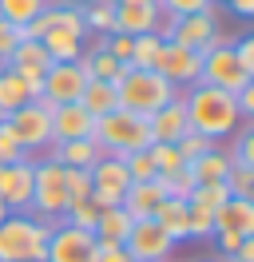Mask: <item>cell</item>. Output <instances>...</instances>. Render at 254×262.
<instances>
[{"label":"cell","instance_id":"6da1fadb","mask_svg":"<svg viewBox=\"0 0 254 262\" xmlns=\"http://www.w3.org/2000/svg\"><path fill=\"white\" fill-rule=\"evenodd\" d=\"M183 103H187L190 131H199V135L215 139V143H219L222 135H230V131L238 127V119H242L238 107H235V96L222 92V88H210V83H195V88H187Z\"/></svg>","mask_w":254,"mask_h":262},{"label":"cell","instance_id":"7a4b0ae2","mask_svg":"<svg viewBox=\"0 0 254 262\" xmlns=\"http://www.w3.org/2000/svg\"><path fill=\"white\" fill-rule=\"evenodd\" d=\"M92 139H95V147L103 151V155H119V159L131 155V151H147L155 143L147 115H135V112H127V107H115V112L99 115Z\"/></svg>","mask_w":254,"mask_h":262},{"label":"cell","instance_id":"3957f363","mask_svg":"<svg viewBox=\"0 0 254 262\" xmlns=\"http://www.w3.org/2000/svg\"><path fill=\"white\" fill-rule=\"evenodd\" d=\"M52 223L32 219L28 211H12L0 223V262H44Z\"/></svg>","mask_w":254,"mask_h":262},{"label":"cell","instance_id":"277c9868","mask_svg":"<svg viewBox=\"0 0 254 262\" xmlns=\"http://www.w3.org/2000/svg\"><path fill=\"white\" fill-rule=\"evenodd\" d=\"M115 92H119V107H127V112H135V115H147V119L163 103H171L179 96V88H171L159 72H139V68H131V64H123L119 80H115Z\"/></svg>","mask_w":254,"mask_h":262},{"label":"cell","instance_id":"5b68a950","mask_svg":"<svg viewBox=\"0 0 254 262\" xmlns=\"http://www.w3.org/2000/svg\"><path fill=\"white\" fill-rule=\"evenodd\" d=\"M68 187H64V167L56 159H40L36 163V179H32V199H28V214L40 223H64L68 211Z\"/></svg>","mask_w":254,"mask_h":262},{"label":"cell","instance_id":"8992f818","mask_svg":"<svg viewBox=\"0 0 254 262\" xmlns=\"http://www.w3.org/2000/svg\"><path fill=\"white\" fill-rule=\"evenodd\" d=\"M159 36L167 44L190 52H206L210 44H219V16L215 12H190V16H167V24H159Z\"/></svg>","mask_w":254,"mask_h":262},{"label":"cell","instance_id":"52a82bcc","mask_svg":"<svg viewBox=\"0 0 254 262\" xmlns=\"http://www.w3.org/2000/svg\"><path fill=\"white\" fill-rule=\"evenodd\" d=\"M8 127H12V135L20 139V147H24L28 159L52 147V112H48L40 99H32V103H24V107H16V112L8 115Z\"/></svg>","mask_w":254,"mask_h":262},{"label":"cell","instance_id":"ba28073f","mask_svg":"<svg viewBox=\"0 0 254 262\" xmlns=\"http://www.w3.org/2000/svg\"><path fill=\"white\" fill-rule=\"evenodd\" d=\"M199 83H210V88H222V92H242L246 83H254L235 60V48H230V40H219V44H210L203 52V72H199Z\"/></svg>","mask_w":254,"mask_h":262},{"label":"cell","instance_id":"9c48e42d","mask_svg":"<svg viewBox=\"0 0 254 262\" xmlns=\"http://www.w3.org/2000/svg\"><path fill=\"white\" fill-rule=\"evenodd\" d=\"M99 254V243H95L92 230L68 227V223H56L52 234H48V254L44 262H95Z\"/></svg>","mask_w":254,"mask_h":262},{"label":"cell","instance_id":"30bf717a","mask_svg":"<svg viewBox=\"0 0 254 262\" xmlns=\"http://www.w3.org/2000/svg\"><path fill=\"white\" fill-rule=\"evenodd\" d=\"M83 83H88V72H83L79 64H52V68L44 72L40 103H44L48 112H56L60 103H79Z\"/></svg>","mask_w":254,"mask_h":262},{"label":"cell","instance_id":"8fae6325","mask_svg":"<svg viewBox=\"0 0 254 262\" xmlns=\"http://www.w3.org/2000/svg\"><path fill=\"white\" fill-rule=\"evenodd\" d=\"M123 250H127L131 262H167L175 243L167 238V230H159L155 219H143V223H131Z\"/></svg>","mask_w":254,"mask_h":262},{"label":"cell","instance_id":"7c38bea8","mask_svg":"<svg viewBox=\"0 0 254 262\" xmlns=\"http://www.w3.org/2000/svg\"><path fill=\"white\" fill-rule=\"evenodd\" d=\"M155 72L171 83V88H195V83H199V72H203V52H190V48H179V44H167V40H163Z\"/></svg>","mask_w":254,"mask_h":262},{"label":"cell","instance_id":"4fadbf2b","mask_svg":"<svg viewBox=\"0 0 254 262\" xmlns=\"http://www.w3.org/2000/svg\"><path fill=\"white\" fill-rule=\"evenodd\" d=\"M159 24H163L159 0H123V4H115V28L111 32L147 36V32H159Z\"/></svg>","mask_w":254,"mask_h":262},{"label":"cell","instance_id":"5bb4252c","mask_svg":"<svg viewBox=\"0 0 254 262\" xmlns=\"http://www.w3.org/2000/svg\"><path fill=\"white\" fill-rule=\"evenodd\" d=\"M32 179H36V163H32V159L0 163V203H4L8 211H28Z\"/></svg>","mask_w":254,"mask_h":262},{"label":"cell","instance_id":"9a60e30c","mask_svg":"<svg viewBox=\"0 0 254 262\" xmlns=\"http://www.w3.org/2000/svg\"><path fill=\"white\" fill-rule=\"evenodd\" d=\"M95 131V115L83 107V103H60L52 112V143H64V139H92Z\"/></svg>","mask_w":254,"mask_h":262},{"label":"cell","instance_id":"2e32d148","mask_svg":"<svg viewBox=\"0 0 254 262\" xmlns=\"http://www.w3.org/2000/svg\"><path fill=\"white\" fill-rule=\"evenodd\" d=\"M151 139L155 143H179L183 135L190 131V123H187V103H183V96H175L171 103H163L151 119Z\"/></svg>","mask_w":254,"mask_h":262},{"label":"cell","instance_id":"e0dca14e","mask_svg":"<svg viewBox=\"0 0 254 262\" xmlns=\"http://www.w3.org/2000/svg\"><path fill=\"white\" fill-rule=\"evenodd\" d=\"M167 199V191H163V183L159 179H147V183H131L123 191V207L135 223H143V219H155V211H159V203Z\"/></svg>","mask_w":254,"mask_h":262},{"label":"cell","instance_id":"ac0fdd59","mask_svg":"<svg viewBox=\"0 0 254 262\" xmlns=\"http://www.w3.org/2000/svg\"><path fill=\"white\" fill-rule=\"evenodd\" d=\"M215 230H230L238 238H254V199H226L215 211Z\"/></svg>","mask_w":254,"mask_h":262},{"label":"cell","instance_id":"d6986e66","mask_svg":"<svg viewBox=\"0 0 254 262\" xmlns=\"http://www.w3.org/2000/svg\"><path fill=\"white\" fill-rule=\"evenodd\" d=\"M92 191H108V195H119L123 199V191L131 187V175H127V167L119 155H99L92 163Z\"/></svg>","mask_w":254,"mask_h":262},{"label":"cell","instance_id":"ffe728a7","mask_svg":"<svg viewBox=\"0 0 254 262\" xmlns=\"http://www.w3.org/2000/svg\"><path fill=\"white\" fill-rule=\"evenodd\" d=\"M131 223H135V219H131L123 207H108V211H99L92 234H95V243H99V246H123Z\"/></svg>","mask_w":254,"mask_h":262},{"label":"cell","instance_id":"44dd1931","mask_svg":"<svg viewBox=\"0 0 254 262\" xmlns=\"http://www.w3.org/2000/svg\"><path fill=\"white\" fill-rule=\"evenodd\" d=\"M48 151L60 167H83V171H92V163L103 155L95 147V139H64V143H52Z\"/></svg>","mask_w":254,"mask_h":262},{"label":"cell","instance_id":"7402d4cb","mask_svg":"<svg viewBox=\"0 0 254 262\" xmlns=\"http://www.w3.org/2000/svg\"><path fill=\"white\" fill-rule=\"evenodd\" d=\"M187 214H190L187 199H163V203H159V211H155V223H159V230H167V238H171V243H187V238H190Z\"/></svg>","mask_w":254,"mask_h":262},{"label":"cell","instance_id":"603a6c76","mask_svg":"<svg viewBox=\"0 0 254 262\" xmlns=\"http://www.w3.org/2000/svg\"><path fill=\"white\" fill-rule=\"evenodd\" d=\"M40 44H44L52 64H76L79 56H83V40L72 36V32H64V28H48V32L40 36Z\"/></svg>","mask_w":254,"mask_h":262},{"label":"cell","instance_id":"cb8c5ba5","mask_svg":"<svg viewBox=\"0 0 254 262\" xmlns=\"http://www.w3.org/2000/svg\"><path fill=\"white\" fill-rule=\"evenodd\" d=\"M79 103L88 107V112L99 119V115H108L119 107V92H115V80H88L83 83V96H79Z\"/></svg>","mask_w":254,"mask_h":262},{"label":"cell","instance_id":"d4e9b609","mask_svg":"<svg viewBox=\"0 0 254 262\" xmlns=\"http://www.w3.org/2000/svg\"><path fill=\"white\" fill-rule=\"evenodd\" d=\"M76 64L88 72V80H119V72H123V64H119V60L103 48V40H99L92 52H83Z\"/></svg>","mask_w":254,"mask_h":262},{"label":"cell","instance_id":"484cf974","mask_svg":"<svg viewBox=\"0 0 254 262\" xmlns=\"http://www.w3.org/2000/svg\"><path fill=\"white\" fill-rule=\"evenodd\" d=\"M187 171H190V179H195V183H222V179H226V171H230V155L219 151V147H210L206 155H199L195 163H187Z\"/></svg>","mask_w":254,"mask_h":262},{"label":"cell","instance_id":"4316f807","mask_svg":"<svg viewBox=\"0 0 254 262\" xmlns=\"http://www.w3.org/2000/svg\"><path fill=\"white\" fill-rule=\"evenodd\" d=\"M24 103H32L28 83L20 80L12 68H0V112H4V115H12L16 107H24Z\"/></svg>","mask_w":254,"mask_h":262},{"label":"cell","instance_id":"83f0119b","mask_svg":"<svg viewBox=\"0 0 254 262\" xmlns=\"http://www.w3.org/2000/svg\"><path fill=\"white\" fill-rule=\"evenodd\" d=\"M44 8H52V0H0V20H8L16 28H28Z\"/></svg>","mask_w":254,"mask_h":262},{"label":"cell","instance_id":"f1b7e54d","mask_svg":"<svg viewBox=\"0 0 254 262\" xmlns=\"http://www.w3.org/2000/svg\"><path fill=\"white\" fill-rule=\"evenodd\" d=\"M159 52H163V36H159V32L131 36V68H139V72H155Z\"/></svg>","mask_w":254,"mask_h":262},{"label":"cell","instance_id":"f546056e","mask_svg":"<svg viewBox=\"0 0 254 262\" xmlns=\"http://www.w3.org/2000/svg\"><path fill=\"white\" fill-rule=\"evenodd\" d=\"M83 12V24H88V32H103L108 36L115 28V4L111 0H92L88 8H79Z\"/></svg>","mask_w":254,"mask_h":262},{"label":"cell","instance_id":"4dcf8cb0","mask_svg":"<svg viewBox=\"0 0 254 262\" xmlns=\"http://www.w3.org/2000/svg\"><path fill=\"white\" fill-rule=\"evenodd\" d=\"M147 155H151V163H155V175H159V179H163V175H175V171H183V167H187L175 143H151Z\"/></svg>","mask_w":254,"mask_h":262},{"label":"cell","instance_id":"1f68e13d","mask_svg":"<svg viewBox=\"0 0 254 262\" xmlns=\"http://www.w3.org/2000/svg\"><path fill=\"white\" fill-rule=\"evenodd\" d=\"M230 199L226 191V183H195V191H190V207H203V211H219L222 203Z\"/></svg>","mask_w":254,"mask_h":262},{"label":"cell","instance_id":"d6a6232c","mask_svg":"<svg viewBox=\"0 0 254 262\" xmlns=\"http://www.w3.org/2000/svg\"><path fill=\"white\" fill-rule=\"evenodd\" d=\"M226 191H230V199H254V167H238L230 163V171H226Z\"/></svg>","mask_w":254,"mask_h":262},{"label":"cell","instance_id":"836d02e7","mask_svg":"<svg viewBox=\"0 0 254 262\" xmlns=\"http://www.w3.org/2000/svg\"><path fill=\"white\" fill-rule=\"evenodd\" d=\"M99 211H95L92 199H76V203H68V211H64V223L68 227H79V230H92Z\"/></svg>","mask_w":254,"mask_h":262},{"label":"cell","instance_id":"e575fe53","mask_svg":"<svg viewBox=\"0 0 254 262\" xmlns=\"http://www.w3.org/2000/svg\"><path fill=\"white\" fill-rule=\"evenodd\" d=\"M52 28H64V32L79 36V40L88 36V24H83V12H79V8H72V4H68V8H56V4H52Z\"/></svg>","mask_w":254,"mask_h":262},{"label":"cell","instance_id":"d590c367","mask_svg":"<svg viewBox=\"0 0 254 262\" xmlns=\"http://www.w3.org/2000/svg\"><path fill=\"white\" fill-rule=\"evenodd\" d=\"M175 147H179V155H183V163H195L199 155H206V151L219 147V143H215V139H206V135H199V131H187Z\"/></svg>","mask_w":254,"mask_h":262},{"label":"cell","instance_id":"8d00e7d4","mask_svg":"<svg viewBox=\"0 0 254 262\" xmlns=\"http://www.w3.org/2000/svg\"><path fill=\"white\" fill-rule=\"evenodd\" d=\"M123 167H127V175H131V183L159 179V175H155V163H151V155H147V151H131V155H123Z\"/></svg>","mask_w":254,"mask_h":262},{"label":"cell","instance_id":"74e56055","mask_svg":"<svg viewBox=\"0 0 254 262\" xmlns=\"http://www.w3.org/2000/svg\"><path fill=\"white\" fill-rule=\"evenodd\" d=\"M64 187H68V199H88L92 195V175L83 167H64Z\"/></svg>","mask_w":254,"mask_h":262},{"label":"cell","instance_id":"f35d334b","mask_svg":"<svg viewBox=\"0 0 254 262\" xmlns=\"http://www.w3.org/2000/svg\"><path fill=\"white\" fill-rule=\"evenodd\" d=\"M187 207H190V203H187ZM187 230H190V238H215V211L190 207V214H187Z\"/></svg>","mask_w":254,"mask_h":262},{"label":"cell","instance_id":"ab89813d","mask_svg":"<svg viewBox=\"0 0 254 262\" xmlns=\"http://www.w3.org/2000/svg\"><path fill=\"white\" fill-rule=\"evenodd\" d=\"M163 16H190V12H215V0H159Z\"/></svg>","mask_w":254,"mask_h":262},{"label":"cell","instance_id":"60d3db41","mask_svg":"<svg viewBox=\"0 0 254 262\" xmlns=\"http://www.w3.org/2000/svg\"><path fill=\"white\" fill-rule=\"evenodd\" d=\"M226 155H230V163H238V167H254V127L238 131V135H235V147L226 151Z\"/></svg>","mask_w":254,"mask_h":262},{"label":"cell","instance_id":"b9f144b4","mask_svg":"<svg viewBox=\"0 0 254 262\" xmlns=\"http://www.w3.org/2000/svg\"><path fill=\"white\" fill-rule=\"evenodd\" d=\"M163 191H167V199H190V191H195V179H190V171L183 167V171H175V175H163Z\"/></svg>","mask_w":254,"mask_h":262},{"label":"cell","instance_id":"7bdbcfd3","mask_svg":"<svg viewBox=\"0 0 254 262\" xmlns=\"http://www.w3.org/2000/svg\"><path fill=\"white\" fill-rule=\"evenodd\" d=\"M20 159H28V155H24L20 139L12 135L8 119H4V123H0V163H20Z\"/></svg>","mask_w":254,"mask_h":262},{"label":"cell","instance_id":"ee69618b","mask_svg":"<svg viewBox=\"0 0 254 262\" xmlns=\"http://www.w3.org/2000/svg\"><path fill=\"white\" fill-rule=\"evenodd\" d=\"M24 36H20V28L16 24H8V20H0V68H8V56L16 52V44H20Z\"/></svg>","mask_w":254,"mask_h":262},{"label":"cell","instance_id":"f6af8a7d","mask_svg":"<svg viewBox=\"0 0 254 262\" xmlns=\"http://www.w3.org/2000/svg\"><path fill=\"white\" fill-rule=\"evenodd\" d=\"M230 48H235V60H238V68H242V72H246V76L254 80V36H238V40L230 44Z\"/></svg>","mask_w":254,"mask_h":262},{"label":"cell","instance_id":"bcb514c9","mask_svg":"<svg viewBox=\"0 0 254 262\" xmlns=\"http://www.w3.org/2000/svg\"><path fill=\"white\" fill-rule=\"evenodd\" d=\"M95 262H131V258H127V250H123V246H99Z\"/></svg>","mask_w":254,"mask_h":262},{"label":"cell","instance_id":"7dc6e473","mask_svg":"<svg viewBox=\"0 0 254 262\" xmlns=\"http://www.w3.org/2000/svg\"><path fill=\"white\" fill-rule=\"evenodd\" d=\"M215 238H219V250H222V254H235L238 243H242V238H238V234H230V230H215Z\"/></svg>","mask_w":254,"mask_h":262},{"label":"cell","instance_id":"c3c4849f","mask_svg":"<svg viewBox=\"0 0 254 262\" xmlns=\"http://www.w3.org/2000/svg\"><path fill=\"white\" fill-rule=\"evenodd\" d=\"M235 16H254V0H226Z\"/></svg>","mask_w":254,"mask_h":262},{"label":"cell","instance_id":"681fc988","mask_svg":"<svg viewBox=\"0 0 254 262\" xmlns=\"http://www.w3.org/2000/svg\"><path fill=\"white\" fill-rule=\"evenodd\" d=\"M68 4H72V8H88L92 0H68Z\"/></svg>","mask_w":254,"mask_h":262},{"label":"cell","instance_id":"f907efd6","mask_svg":"<svg viewBox=\"0 0 254 262\" xmlns=\"http://www.w3.org/2000/svg\"><path fill=\"white\" fill-rule=\"evenodd\" d=\"M8 214H12V211H8V207H4V203H0V223H4V219H8Z\"/></svg>","mask_w":254,"mask_h":262},{"label":"cell","instance_id":"816d5d0a","mask_svg":"<svg viewBox=\"0 0 254 262\" xmlns=\"http://www.w3.org/2000/svg\"><path fill=\"white\" fill-rule=\"evenodd\" d=\"M4 119H8V115H4V112H0V123H4Z\"/></svg>","mask_w":254,"mask_h":262},{"label":"cell","instance_id":"f5cc1de1","mask_svg":"<svg viewBox=\"0 0 254 262\" xmlns=\"http://www.w3.org/2000/svg\"><path fill=\"white\" fill-rule=\"evenodd\" d=\"M111 4H123V0H111Z\"/></svg>","mask_w":254,"mask_h":262}]
</instances>
